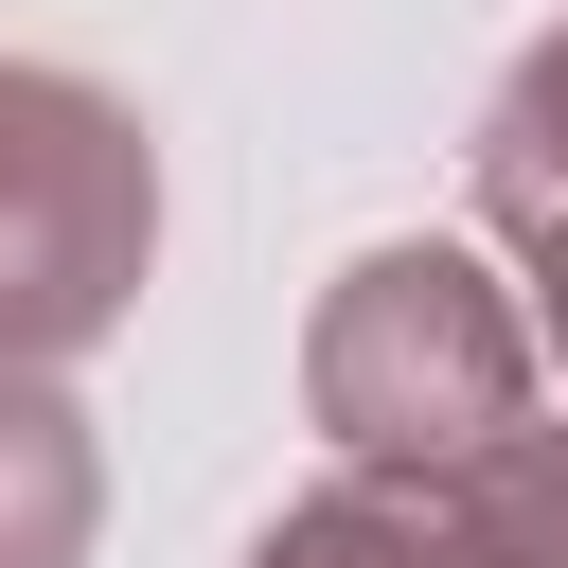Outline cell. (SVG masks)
Returning a JSON list of instances; mask_svg holds the SVG:
<instances>
[{"label":"cell","mask_w":568,"mask_h":568,"mask_svg":"<svg viewBox=\"0 0 568 568\" xmlns=\"http://www.w3.org/2000/svg\"><path fill=\"white\" fill-rule=\"evenodd\" d=\"M462 497H479L497 568H568V408H532L515 444H479V462H462Z\"/></svg>","instance_id":"cell-6"},{"label":"cell","mask_w":568,"mask_h":568,"mask_svg":"<svg viewBox=\"0 0 568 568\" xmlns=\"http://www.w3.org/2000/svg\"><path fill=\"white\" fill-rule=\"evenodd\" d=\"M462 178H479V231H497V266L532 284V355H568V106H532V89L497 71V106H479Z\"/></svg>","instance_id":"cell-4"},{"label":"cell","mask_w":568,"mask_h":568,"mask_svg":"<svg viewBox=\"0 0 568 568\" xmlns=\"http://www.w3.org/2000/svg\"><path fill=\"white\" fill-rule=\"evenodd\" d=\"M248 568H497L479 497L462 479H390V462H337L320 497H284L248 532Z\"/></svg>","instance_id":"cell-3"},{"label":"cell","mask_w":568,"mask_h":568,"mask_svg":"<svg viewBox=\"0 0 568 568\" xmlns=\"http://www.w3.org/2000/svg\"><path fill=\"white\" fill-rule=\"evenodd\" d=\"M89 532H106V462H89L71 390L0 373V568H89Z\"/></svg>","instance_id":"cell-5"},{"label":"cell","mask_w":568,"mask_h":568,"mask_svg":"<svg viewBox=\"0 0 568 568\" xmlns=\"http://www.w3.org/2000/svg\"><path fill=\"white\" fill-rule=\"evenodd\" d=\"M532 373H550L532 355V302L479 248H444V231L355 248L320 284V320H302V426L337 462H390V479H462L479 444H515L532 426Z\"/></svg>","instance_id":"cell-1"},{"label":"cell","mask_w":568,"mask_h":568,"mask_svg":"<svg viewBox=\"0 0 568 568\" xmlns=\"http://www.w3.org/2000/svg\"><path fill=\"white\" fill-rule=\"evenodd\" d=\"M160 266V142L124 89L0 53V373H71L142 320Z\"/></svg>","instance_id":"cell-2"}]
</instances>
